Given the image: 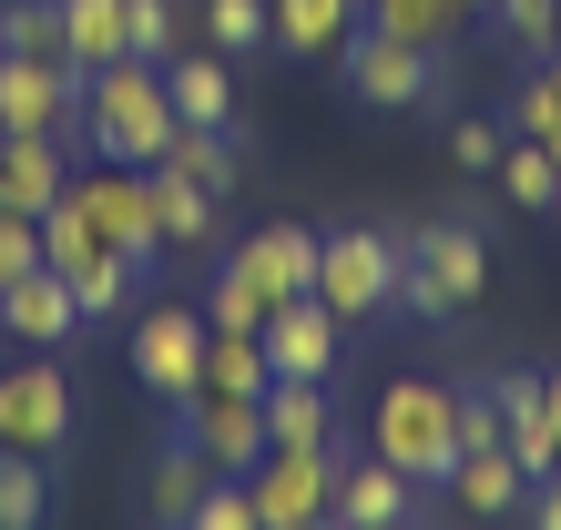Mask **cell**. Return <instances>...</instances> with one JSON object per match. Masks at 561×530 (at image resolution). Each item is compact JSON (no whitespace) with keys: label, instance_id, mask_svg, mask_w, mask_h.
I'll use <instances>...</instances> for the list:
<instances>
[{"label":"cell","instance_id":"1","mask_svg":"<svg viewBox=\"0 0 561 530\" xmlns=\"http://www.w3.org/2000/svg\"><path fill=\"white\" fill-rule=\"evenodd\" d=\"M174 103H163V61H103L82 72V153L103 163H163Z\"/></svg>","mask_w":561,"mask_h":530},{"label":"cell","instance_id":"17","mask_svg":"<svg viewBox=\"0 0 561 530\" xmlns=\"http://www.w3.org/2000/svg\"><path fill=\"white\" fill-rule=\"evenodd\" d=\"M0 326H11V347H61L82 326V307H72V286H61L51 265H31V276L0 286Z\"/></svg>","mask_w":561,"mask_h":530},{"label":"cell","instance_id":"13","mask_svg":"<svg viewBox=\"0 0 561 530\" xmlns=\"http://www.w3.org/2000/svg\"><path fill=\"white\" fill-rule=\"evenodd\" d=\"M225 265H236V276L266 296V316H276V307H296V296H317V224H255Z\"/></svg>","mask_w":561,"mask_h":530},{"label":"cell","instance_id":"26","mask_svg":"<svg viewBox=\"0 0 561 530\" xmlns=\"http://www.w3.org/2000/svg\"><path fill=\"white\" fill-rule=\"evenodd\" d=\"M459 21H480V0H368V31H399L419 51H449Z\"/></svg>","mask_w":561,"mask_h":530},{"label":"cell","instance_id":"43","mask_svg":"<svg viewBox=\"0 0 561 530\" xmlns=\"http://www.w3.org/2000/svg\"><path fill=\"white\" fill-rule=\"evenodd\" d=\"M541 61H561V31H551V51H541Z\"/></svg>","mask_w":561,"mask_h":530},{"label":"cell","instance_id":"45","mask_svg":"<svg viewBox=\"0 0 561 530\" xmlns=\"http://www.w3.org/2000/svg\"><path fill=\"white\" fill-rule=\"evenodd\" d=\"M0 143H11V132H0Z\"/></svg>","mask_w":561,"mask_h":530},{"label":"cell","instance_id":"16","mask_svg":"<svg viewBox=\"0 0 561 530\" xmlns=\"http://www.w3.org/2000/svg\"><path fill=\"white\" fill-rule=\"evenodd\" d=\"M337 510L347 530H378V520H419V480L409 470H388V459L368 449V459H337Z\"/></svg>","mask_w":561,"mask_h":530},{"label":"cell","instance_id":"36","mask_svg":"<svg viewBox=\"0 0 561 530\" xmlns=\"http://www.w3.org/2000/svg\"><path fill=\"white\" fill-rule=\"evenodd\" d=\"M184 530H255V489H245V480H215L205 500H194Z\"/></svg>","mask_w":561,"mask_h":530},{"label":"cell","instance_id":"12","mask_svg":"<svg viewBox=\"0 0 561 530\" xmlns=\"http://www.w3.org/2000/svg\"><path fill=\"white\" fill-rule=\"evenodd\" d=\"M255 337H266V368H276V378H337V357H347V316L327 307V296H296V307H276Z\"/></svg>","mask_w":561,"mask_h":530},{"label":"cell","instance_id":"28","mask_svg":"<svg viewBox=\"0 0 561 530\" xmlns=\"http://www.w3.org/2000/svg\"><path fill=\"white\" fill-rule=\"evenodd\" d=\"M51 520V459L0 449V530H42Z\"/></svg>","mask_w":561,"mask_h":530},{"label":"cell","instance_id":"39","mask_svg":"<svg viewBox=\"0 0 561 530\" xmlns=\"http://www.w3.org/2000/svg\"><path fill=\"white\" fill-rule=\"evenodd\" d=\"M459 449H501V408H490V388L459 398Z\"/></svg>","mask_w":561,"mask_h":530},{"label":"cell","instance_id":"20","mask_svg":"<svg viewBox=\"0 0 561 530\" xmlns=\"http://www.w3.org/2000/svg\"><path fill=\"white\" fill-rule=\"evenodd\" d=\"M215 480H225V470H215V459L174 428V449H163V459H153V480H144V520H153V530H184V520H194V500H205Z\"/></svg>","mask_w":561,"mask_h":530},{"label":"cell","instance_id":"37","mask_svg":"<svg viewBox=\"0 0 561 530\" xmlns=\"http://www.w3.org/2000/svg\"><path fill=\"white\" fill-rule=\"evenodd\" d=\"M205 316L215 326H266V296H255L236 265H215V296H205Z\"/></svg>","mask_w":561,"mask_h":530},{"label":"cell","instance_id":"8","mask_svg":"<svg viewBox=\"0 0 561 530\" xmlns=\"http://www.w3.org/2000/svg\"><path fill=\"white\" fill-rule=\"evenodd\" d=\"M0 132H61V143H82V72L72 61L0 51Z\"/></svg>","mask_w":561,"mask_h":530},{"label":"cell","instance_id":"41","mask_svg":"<svg viewBox=\"0 0 561 530\" xmlns=\"http://www.w3.org/2000/svg\"><path fill=\"white\" fill-rule=\"evenodd\" d=\"M541 398H551V439H561V368H541Z\"/></svg>","mask_w":561,"mask_h":530},{"label":"cell","instance_id":"23","mask_svg":"<svg viewBox=\"0 0 561 530\" xmlns=\"http://www.w3.org/2000/svg\"><path fill=\"white\" fill-rule=\"evenodd\" d=\"M153 235H163V255H194V245H215V205L225 194H205V184H184V174H163L153 163Z\"/></svg>","mask_w":561,"mask_h":530},{"label":"cell","instance_id":"22","mask_svg":"<svg viewBox=\"0 0 561 530\" xmlns=\"http://www.w3.org/2000/svg\"><path fill=\"white\" fill-rule=\"evenodd\" d=\"M153 174V163H144ZM163 174H184V184H205V194H236V123H174V143H163Z\"/></svg>","mask_w":561,"mask_h":530},{"label":"cell","instance_id":"42","mask_svg":"<svg viewBox=\"0 0 561 530\" xmlns=\"http://www.w3.org/2000/svg\"><path fill=\"white\" fill-rule=\"evenodd\" d=\"M307 530H347V520H337V510H317V520H307Z\"/></svg>","mask_w":561,"mask_h":530},{"label":"cell","instance_id":"11","mask_svg":"<svg viewBox=\"0 0 561 530\" xmlns=\"http://www.w3.org/2000/svg\"><path fill=\"white\" fill-rule=\"evenodd\" d=\"M174 428H184V439L215 459L225 480H245L255 459H266V398H225V388H194V398H174Z\"/></svg>","mask_w":561,"mask_h":530},{"label":"cell","instance_id":"25","mask_svg":"<svg viewBox=\"0 0 561 530\" xmlns=\"http://www.w3.org/2000/svg\"><path fill=\"white\" fill-rule=\"evenodd\" d=\"M501 194L520 215H561V153L531 143V132H511V143H501Z\"/></svg>","mask_w":561,"mask_h":530},{"label":"cell","instance_id":"35","mask_svg":"<svg viewBox=\"0 0 561 530\" xmlns=\"http://www.w3.org/2000/svg\"><path fill=\"white\" fill-rule=\"evenodd\" d=\"M205 42L215 51H255L266 42V0H205Z\"/></svg>","mask_w":561,"mask_h":530},{"label":"cell","instance_id":"30","mask_svg":"<svg viewBox=\"0 0 561 530\" xmlns=\"http://www.w3.org/2000/svg\"><path fill=\"white\" fill-rule=\"evenodd\" d=\"M511 132H531V143L561 153V61H531V82L511 92Z\"/></svg>","mask_w":561,"mask_h":530},{"label":"cell","instance_id":"6","mask_svg":"<svg viewBox=\"0 0 561 530\" xmlns=\"http://www.w3.org/2000/svg\"><path fill=\"white\" fill-rule=\"evenodd\" d=\"M337 82L368 113H419L428 92H439V51H419V42H399V31H368V21H357L347 51H337Z\"/></svg>","mask_w":561,"mask_h":530},{"label":"cell","instance_id":"46","mask_svg":"<svg viewBox=\"0 0 561 530\" xmlns=\"http://www.w3.org/2000/svg\"><path fill=\"white\" fill-rule=\"evenodd\" d=\"M480 11H490V0H480Z\"/></svg>","mask_w":561,"mask_h":530},{"label":"cell","instance_id":"38","mask_svg":"<svg viewBox=\"0 0 561 530\" xmlns=\"http://www.w3.org/2000/svg\"><path fill=\"white\" fill-rule=\"evenodd\" d=\"M31 265H42V224H31V215H0V286L31 276Z\"/></svg>","mask_w":561,"mask_h":530},{"label":"cell","instance_id":"15","mask_svg":"<svg viewBox=\"0 0 561 530\" xmlns=\"http://www.w3.org/2000/svg\"><path fill=\"white\" fill-rule=\"evenodd\" d=\"M266 449H337V378H266Z\"/></svg>","mask_w":561,"mask_h":530},{"label":"cell","instance_id":"24","mask_svg":"<svg viewBox=\"0 0 561 530\" xmlns=\"http://www.w3.org/2000/svg\"><path fill=\"white\" fill-rule=\"evenodd\" d=\"M61 61H72V72L134 61V51H123V0H61Z\"/></svg>","mask_w":561,"mask_h":530},{"label":"cell","instance_id":"18","mask_svg":"<svg viewBox=\"0 0 561 530\" xmlns=\"http://www.w3.org/2000/svg\"><path fill=\"white\" fill-rule=\"evenodd\" d=\"M357 21H368V0H266V42L296 61H337Z\"/></svg>","mask_w":561,"mask_h":530},{"label":"cell","instance_id":"33","mask_svg":"<svg viewBox=\"0 0 561 530\" xmlns=\"http://www.w3.org/2000/svg\"><path fill=\"white\" fill-rule=\"evenodd\" d=\"M123 51L134 61H174V0H123Z\"/></svg>","mask_w":561,"mask_h":530},{"label":"cell","instance_id":"19","mask_svg":"<svg viewBox=\"0 0 561 530\" xmlns=\"http://www.w3.org/2000/svg\"><path fill=\"white\" fill-rule=\"evenodd\" d=\"M439 489H449V500L470 510V520H501V510H520V500H531V470H520V459H511V439H501V449H459V470H449Z\"/></svg>","mask_w":561,"mask_h":530},{"label":"cell","instance_id":"4","mask_svg":"<svg viewBox=\"0 0 561 530\" xmlns=\"http://www.w3.org/2000/svg\"><path fill=\"white\" fill-rule=\"evenodd\" d=\"M317 296L347 326L388 316L399 307V235H388V224H337V235H317Z\"/></svg>","mask_w":561,"mask_h":530},{"label":"cell","instance_id":"40","mask_svg":"<svg viewBox=\"0 0 561 530\" xmlns=\"http://www.w3.org/2000/svg\"><path fill=\"white\" fill-rule=\"evenodd\" d=\"M520 510H531V530H561V470L531 480V500H520Z\"/></svg>","mask_w":561,"mask_h":530},{"label":"cell","instance_id":"14","mask_svg":"<svg viewBox=\"0 0 561 530\" xmlns=\"http://www.w3.org/2000/svg\"><path fill=\"white\" fill-rule=\"evenodd\" d=\"M72 153L82 143H61V132H11V143H0V215L42 224L61 205V184H72Z\"/></svg>","mask_w":561,"mask_h":530},{"label":"cell","instance_id":"21","mask_svg":"<svg viewBox=\"0 0 561 530\" xmlns=\"http://www.w3.org/2000/svg\"><path fill=\"white\" fill-rule=\"evenodd\" d=\"M163 103H174V123H236V72H225V51H174L163 61Z\"/></svg>","mask_w":561,"mask_h":530},{"label":"cell","instance_id":"44","mask_svg":"<svg viewBox=\"0 0 561 530\" xmlns=\"http://www.w3.org/2000/svg\"><path fill=\"white\" fill-rule=\"evenodd\" d=\"M378 530H419V520H378Z\"/></svg>","mask_w":561,"mask_h":530},{"label":"cell","instance_id":"31","mask_svg":"<svg viewBox=\"0 0 561 530\" xmlns=\"http://www.w3.org/2000/svg\"><path fill=\"white\" fill-rule=\"evenodd\" d=\"M0 51L61 61V0H0Z\"/></svg>","mask_w":561,"mask_h":530},{"label":"cell","instance_id":"32","mask_svg":"<svg viewBox=\"0 0 561 530\" xmlns=\"http://www.w3.org/2000/svg\"><path fill=\"white\" fill-rule=\"evenodd\" d=\"M490 11H501V42H511L520 61H541L551 31H561V0H490Z\"/></svg>","mask_w":561,"mask_h":530},{"label":"cell","instance_id":"10","mask_svg":"<svg viewBox=\"0 0 561 530\" xmlns=\"http://www.w3.org/2000/svg\"><path fill=\"white\" fill-rule=\"evenodd\" d=\"M72 205L92 215V235H103L113 255H134L153 265L163 235H153V184H144V163H92V174H72Z\"/></svg>","mask_w":561,"mask_h":530},{"label":"cell","instance_id":"3","mask_svg":"<svg viewBox=\"0 0 561 530\" xmlns=\"http://www.w3.org/2000/svg\"><path fill=\"white\" fill-rule=\"evenodd\" d=\"M480 286H490V235L470 215H439V224H419V235H399V307L409 316L449 326V316L480 307Z\"/></svg>","mask_w":561,"mask_h":530},{"label":"cell","instance_id":"7","mask_svg":"<svg viewBox=\"0 0 561 530\" xmlns=\"http://www.w3.org/2000/svg\"><path fill=\"white\" fill-rule=\"evenodd\" d=\"M205 347H215L205 307H144L134 316V378L153 398H194V388H205Z\"/></svg>","mask_w":561,"mask_h":530},{"label":"cell","instance_id":"5","mask_svg":"<svg viewBox=\"0 0 561 530\" xmlns=\"http://www.w3.org/2000/svg\"><path fill=\"white\" fill-rule=\"evenodd\" d=\"M61 439H72V378L51 368V347H21L0 368V449L61 459Z\"/></svg>","mask_w":561,"mask_h":530},{"label":"cell","instance_id":"9","mask_svg":"<svg viewBox=\"0 0 561 530\" xmlns=\"http://www.w3.org/2000/svg\"><path fill=\"white\" fill-rule=\"evenodd\" d=\"M337 459H347V449H266V459L245 470L255 530H307L327 500H337Z\"/></svg>","mask_w":561,"mask_h":530},{"label":"cell","instance_id":"27","mask_svg":"<svg viewBox=\"0 0 561 530\" xmlns=\"http://www.w3.org/2000/svg\"><path fill=\"white\" fill-rule=\"evenodd\" d=\"M266 337L255 326H215V347H205V388H225V398H266Z\"/></svg>","mask_w":561,"mask_h":530},{"label":"cell","instance_id":"29","mask_svg":"<svg viewBox=\"0 0 561 530\" xmlns=\"http://www.w3.org/2000/svg\"><path fill=\"white\" fill-rule=\"evenodd\" d=\"M61 286H72V307H82V316H123V307H134V286H144V265L103 245L92 265H72V276H61Z\"/></svg>","mask_w":561,"mask_h":530},{"label":"cell","instance_id":"2","mask_svg":"<svg viewBox=\"0 0 561 530\" xmlns=\"http://www.w3.org/2000/svg\"><path fill=\"white\" fill-rule=\"evenodd\" d=\"M368 449L388 459V470H409L419 489H439L459 470V388H439V378H388L378 408H368Z\"/></svg>","mask_w":561,"mask_h":530},{"label":"cell","instance_id":"34","mask_svg":"<svg viewBox=\"0 0 561 530\" xmlns=\"http://www.w3.org/2000/svg\"><path fill=\"white\" fill-rule=\"evenodd\" d=\"M501 143H511V132L490 123V113H459L449 123V163H459V174H501Z\"/></svg>","mask_w":561,"mask_h":530}]
</instances>
